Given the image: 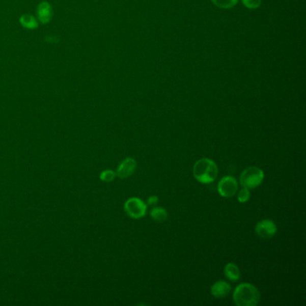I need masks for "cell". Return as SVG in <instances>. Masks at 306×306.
I'll use <instances>...</instances> for the list:
<instances>
[{
  "mask_svg": "<svg viewBox=\"0 0 306 306\" xmlns=\"http://www.w3.org/2000/svg\"><path fill=\"white\" fill-rule=\"evenodd\" d=\"M233 299L237 306H256L261 301V295L253 284L242 283L235 287Z\"/></svg>",
  "mask_w": 306,
  "mask_h": 306,
  "instance_id": "cell-1",
  "label": "cell"
},
{
  "mask_svg": "<svg viewBox=\"0 0 306 306\" xmlns=\"http://www.w3.org/2000/svg\"><path fill=\"white\" fill-rule=\"evenodd\" d=\"M193 175L198 182L209 184L215 182L217 177L218 167L211 159L201 158L193 166Z\"/></svg>",
  "mask_w": 306,
  "mask_h": 306,
  "instance_id": "cell-2",
  "label": "cell"
},
{
  "mask_svg": "<svg viewBox=\"0 0 306 306\" xmlns=\"http://www.w3.org/2000/svg\"><path fill=\"white\" fill-rule=\"evenodd\" d=\"M264 173L261 168L251 166L246 168L240 176V183L247 189H255L261 185L264 180Z\"/></svg>",
  "mask_w": 306,
  "mask_h": 306,
  "instance_id": "cell-3",
  "label": "cell"
},
{
  "mask_svg": "<svg viewBox=\"0 0 306 306\" xmlns=\"http://www.w3.org/2000/svg\"><path fill=\"white\" fill-rule=\"evenodd\" d=\"M148 205L140 198L132 197L125 202L124 210L126 214L134 219H140L147 214Z\"/></svg>",
  "mask_w": 306,
  "mask_h": 306,
  "instance_id": "cell-4",
  "label": "cell"
},
{
  "mask_svg": "<svg viewBox=\"0 0 306 306\" xmlns=\"http://www.w3.org/2000/svg\"><path fill=\"white\" fill-rule=\"evenodd\" d=\"M238 190V182L233 176H225L217 184V191L224 198H232Z\"/></svg>",
  "mask_w": 306,
  "mask_h": 306,
  "instance_id": "cell-5",
  "label": "cell"
},
{
  "mask_svg": "<svg viewBox=\"0 0 306 306\" xmlns=\"http://www.w3.org/2000/svg\"><path fill=\"white\" fill-rule=\"evenodd\" d=\"M277 227L272 220L263 219L258 222L255 226L256 235L263 239H269L276 235Z\"/></svg>",
  "mask_w": 306,
  "mask_h": 306,
  "instance_id": "cell-6",
  "label": "cell"
},
{
  "mask_svg": "<svg viewBox=\"0 0 306 306\" xmlns=\"http://www.w3.org/2000/svg\"><path fill=\"white\" fill-rule=\"evenodd\" d=\"M52 6L48 1H42L36 8V18L39 23L42 24H48L52 20Z\"/></svg>",
  "mask_w": 306,
  "mask_h": 306,
  "instance_id": "cell-7",
  "label": "cell"
},
{
  "mask_svg": "<svg viewBox=\"0 0 306 306\" xmlns=\"http://www.w3.org/2000/svg\"><path fill=\"white\" fill-rule=\"evenodd\" d=\"M136 169V161L132 157H127L121 162L117 168L116 175L121 179L130 177Z\"/></svg>",
  "mask_w": 306,
  "mask_h": 306,
  "instance_id": "cell-8",
  "label": "cell"
},
{
  "mask_svg": "<svg viewBox=\"0 0 306 306\" xmlns=\"http://www.w3.org/2000/svg\"><path fill=\"white\" fill-rule=\"evenodd\" d=\"M231 290H232V287H231L230 284L227 283V281H224V280H219V281L215 282L210 288L211 295L215 298L226 297L230 293Z\"/></svg>",
  "mask_w": 306,
  "mask_h": 306,
  "instance_id": "cell-9",
  "label": "cell"
},
{
  "mask_svg": "<svg viewBox=\"0 0 306 306\" xmlns=\"http://www.w3.org/2000/svg\"><path fill=\"white\" fill-rule=\"evenodd\" d=\"M19 23L23 28L28 30H34L39 27V21L34 15L23 14L19 17Z\"/></svg>",
  "mask_w": 306,
  "mask_h": 306,
  "instance_id": "cell-10",
  "label": "cell"
},
{
  "mask_svg": "<svg viewBox=\"0 0 306 306\" xmlns=\"http://www.w3.org/2000/svg\"><path fill=\"white\" fill-rule=\"evenodd\" d=\"M225 276L231 281H237L241 277V271L239 269L238 266L235 263H227L224 268Z\"/></svg>",
  "mask_w": 306,
  "mask_h": 306,
  "instance_id": "cell-11",
  "label": "cell"
},
{
  "mask_svg": "<svg viewBox=\"0 0 306 306\" xmlns=\"http://www.w3.org/2000/svg\"><path fill=\"white\" fill-rule=\"evenodd\" d=\"M150 216L155 220V222L163 223V222H165L168 218V213L165 208L155 207L150 211Z\"/></svg>",
  "mask_w": 306,
  "mask_h": 306,
  "instance_id": "cell-12",
  "label": "cell"
},
{
  "mask_svg": "<svg viewBox=\"0 0 306 306\" xmlns=\"http://www.w3.org/2000/svg\"><path fill=\"white\" fill-rule=\"evenodd\" d=\"M212 2L220 8L229 9L237 4L238 0H212Z\"/></svg>",
  "mask_w": 306,
  "mask_h": 306,
  "instance_id": "cell-13",
  "label": "cell"
},
{
  "mask_svg": "<svg viewBox=\"0 0 306 306\" xmlns=\"http://www.w3.org/2000/svg\"><path fill=\"white\" fill-rule=\"evenodd\" d=\"M116 173L113 170L103 171L100 174V179L101 181L104 182H110L114 181V179L116 178Z\"/></svg>",
  "mask_w": 306,
  "mask_h": 306,
  "instance_id": "cell-14",
  "label": "cell"
},
{
  "mask_svg": "<svg viewBox=\"0 0 306 306\" xmlns=\"http://www.w3.org/2000/svg\"><path fill=\"white\" fill-rule=\"evenodd\" d=\"M249 197H251V193H249V189L243 187L242 189L239 190L237 200L240 203H245L249 201Z\"/></svg>",
  "mask_w": 306,
  "mask_h": 306,
  "instance_id": "cell-15",
  "label": "cell"
},
{
  "mask_svg": "<svg viewBox=\"0 0 306 306\" xmlns=\"http://www.w3.org/2000/svg\"><path fill=\"white\" fill-rule=\"evenodd\" d=\"M242 3L249 9H256L261 5V0H242Z\"/></svg>",
  "mask_w": 306,
  "mask_h": 306,
  "instance_id": "cell-16",
  "label": "cell"
},
{
  "mask_svg": "<svg viewBox=\"0 0 306 306\" xmlns=\"http://www.w3.org/2000/svg\"><path fill=\"white\" fill-rule=\"evenodd\" d=\"M158 197L155 196V195H153V196H150L148 199V205H156L158 203Z\"/></svg>",
  "mask_w": 306,
  "mask_h": 306,
  "instance_id": "cell-17",
  "label": "cell"
}]
</instances>
